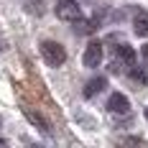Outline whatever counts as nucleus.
I'll list each match as a JSON object with an SVG mask.
<instances>
[{
    "mask_svg": "<svg viewBox=\"0 0 148 148\" xmlns=\"http://www.w3.org/2000/svg\"><path fill=\"white\" fill-rule=\"evenodd\" d=\"M41 59L49 64V66H61L66 61V49L59 44V41H41Z\"/></svg>",
    "mask_w": 148,
    "mask_h": 148,
    "instance_id": "nucleus-1",
    "label": "nucleus"
},
{
    "mask_svg": "<svg viewBox=\"0 0 148 148\" xmlns=\"http://www.w3.org/2000/svg\"><path fill=\"white\" fill-rule=\"evenodd\" d=\"M56 18L61 21H79L82 18V8L77 0H56Z\"/></svg>",
    "mask_w": 148,
    "mask_h": 148,
    "instance_id": "nucleus-2",
    "label": "nucleus"
},
{
    "mask_svg": "<svg viewBox=\"0 0 148 148\" xmlns=\"http://www.w3.org/2000/svg\"><path fill=\"white\" fill-rule=\"evenodd\" d=\"M82 61H84L87 69H97V66L102 64V44H100V41H89L87 49H84Z\"/></svg>",
    "mask_w": 148,
    "mask_h": 148,
    "instance_id": "nucleus-3",
    "label": "nucleus"
},
{
    "mask_svg": "<svg viewBox=\"0 0 148 148\" xmlns=\"http://www.w3.org/2000/svg\"><path fill=\"white\" fill-rule=\"evenodd\" d=\"M107 112H112V115H128V112H130L128 97H125L123 92H112L110 100H107Z\"/></svg>",
    "mask_w": 148,
    "mask_h": 148,
    "instance_id": "nucleus-4",
    "label": "nucleus"
},
{
    "mask_svg": "<svg viewBox=\"0 0 148 148\" xmlns=\"http://www.w3.org/2000/svg\"><path fill=\"white\" fill-rule=\"evenodd\" d=\"M23 115H26V118H28V123H31V125H36V128H38L46 138L51 135V125H49V120H46L41 112H33L31 107H23Z\"/></svg>",
    "mask_w": 148,
    "mask_h": 148,
    "instance_id": "nucleus-5",
    "label": "nucleus"
},
{
    "mask_svg": "<svg viewBox=\"0 0 148 148\" xmlns=\"http://www.w3.org/2000/svg\"><path fill=\"white\" fill-rule=\"evenodd\" d=\"M133 33L138 38H146L148 36V10H135L133 15Z\"/></svg>",
    "mask_w": 148,
    "mask_h": 148,
    "instance_id": "nucleus-6",
    "label": "nucleus"
},
{
    "mask_svg": "<svg viewBox=\"0 0 148 148\" xmlns=\"http://www.w3.org/2000/svg\"><path fill=\"white\" fill-rule=\"evenodd\" d=\"M115 59L123 61V66H133V64H135V51H133V46H128V44L115 46Z\"/></svg>",
    "mask_w": 148,
    "mask_h": 148,
    "instance_id": "nucleus-7",
    "label": "nucleus"
},
{
    "mask_svg": "<svg viewBox=\"0 0 148 148\" xmlns=\"http://www.w3.org/2000/svg\"><path fill=\"white\" fill-rule=\"evenodd\" d=\"M105 87H107V79H105V77H95V79H89V82H87V87H84V97L89 100V97L100 95Z\"/></svg>",
    "mask_w": 148,
    "mask_h": 148,
    "instance_id": "nucleus-8",
    "label": "nucleus"
},
{
    "mask_svg": "<svg viewBox=\"0 0 148 148\" xmlns=\"http://www.w3.org/2000/svg\"><path fill=\"white\" fill-rule=\"evenodd\" d=\"M130 77H133L135 82H140V84H148V74H146V69H140V66H135V64H133V69H130Z\"/></svg>",
    "mask_w": 148,
    "mask_h": 148,
    "instance_id": "nucleus-9",
    "label": "nucleus"
},
{
    "mask_svg": "<svg viewBox=\"0 0 148 148\" xmlns=\"http://www.w3.org/2000/svg\"><path fill=\"white\" fill-rule=\"evenodd\" d=\"M143 56H146V59H148V44L143 46Z\"/></svg>",
    "mask_w": 148,
    "mask_h": 148,
    "instance_id": "nucleus-10",
    "label": "nucleus"
},
{
    "mask_svg": "<svg viewBox=\"0 0 148 148\" xmlns=\"http://www.w3.org/2000/svg\"><path fill=\"white\" fill-rule=\"evenodd\" d=\"M143 115H146V120H148V107H146V112H143Z\"/></svg>",
    "mask_w": 148,
    "mask_h": 148,
    "instance_id": "nucleus-11",
    "label": "nucleus"
},
{
    "mask_svg": "<svg viewBox=\"0 0 148 148\" xmlns=\"http://www.w3.org/2000/svg\"><path fill=\"white\" fill-rule=\"evenodd\" d=\"M0 146H5V140H3V138H0Z\"/></svg>",
    "mask_w": 148,
    "mask_h": 148,
    "instance_id": "nucleus-12",
    "label": "nucleus"
}]
</instances>
